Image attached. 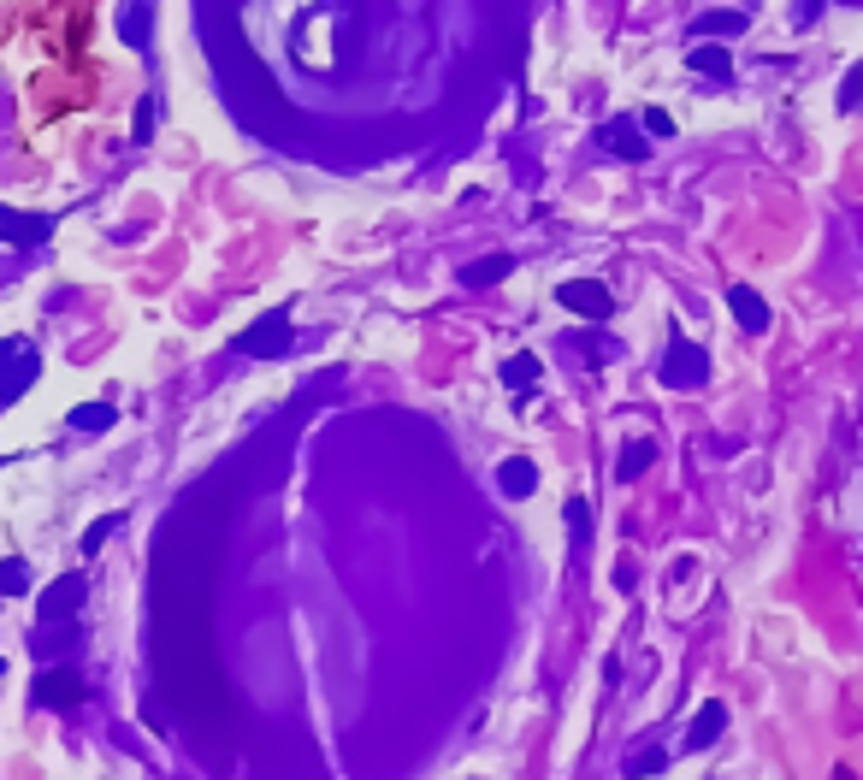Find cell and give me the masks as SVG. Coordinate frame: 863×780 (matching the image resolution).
Here are the masks:
<instances>
[{"mask_svg":"<svg viewBox=\"0 0 863 780\" xmlns=\"http://www.w3.org/2000/svg\"><path fill=\"white\" fill-rule=\"evenodd\" d=\"M131 136H136V142H148V136H154V101H142V107H136V125H131Z\"/></svg>","mask_w":863,"mask_h":780,"instance_id":"24","label":"cell"},{"mask_svg":"<svg viewBox=\"0 0 863 780\" xmlns=\"http://www.w3.org/2000/svg\"><path fill=\"white\" fill-rule=\"evenodd\" d=\"M89 698V680L71 662H42V674L30 680V704L36 710H77Z\"/></svg>","mask_w":863,"mask_h":780,"instance_id":"1","label":"cell"},{"mask_svg":"<svg viewBox=\"0 0 863 780\" xmlns=\"http://www.w3.org/2000/svg\"><path fill=\"white\" fill-rule=\"evenodd\" d=\"M83 597H89V580H83V574H60V580H54L48 591H42V597H36V615H42V627H54V621H77Z\"/></svg>","mask_w":863,"mask_h":780,"instance_id":"4","label":"cell"},{"mask_svg":"<svg viewBox=\"0 0 863 780\" xmlns=\"http://www.w3.org/2000/svg\"><path fill=\"white\" fill-rule=\"evenodd\" d=\"M745 30V12H710V18H698V42H728V36H739Z\"/></svg>","mask_w":863,"mask_h":780,"instance_id":"18","label":"cell"},{"mask_svg":"<svg viewBox=\"0 0 863 780\" xmlns=\"http://www.w3.org/2000/svg\"><path fill=\"white\" fill-rule=\"evenodd\" d=\"M30 385H36V355L24 349V355H18V367H12V373L0 379V402H18V396H24Z\"/></svg>","mask_w":863,"mask_h":780,"instance_id":"17","label":"cell"},{"mask_svg":"<svg viewBox=\"0 0 863 780\" xmlns=\"http://www.w3.org/2000/svg\"><path fill=\"white\" fill-rule=\"evenodd\" d=\"M113 420H119V408H113V402H77V408L66 414L71 432H107Z\"/></svg>","mask_w":863,"mask_h":780,"instance_id":"14","label":"cell"},{"mask_svg":"<svg viewBox=\"0 0 863 780\" xmlns=\"http://www.w3.org/2000/svg\"><path fill=\"white\" fill-rule=\"evenodd\" d=\"M598 148H609L615 160H645V154H651V142L627 125V119H609V125H598Z\"/></svg>","mask_w":863,"mask_h":780,"instance_id":"6","label":"cell"},{"mask_svg":"<svg viewBox=\"0 0 863 780\" xmlns=\"http://www.w3.org/2000/svg\"><path fill=\"white\" fill-rule=\"evenodd\" d=\"M0 231L18 237L24 249H42L48 231H54V219H48V213H12V207H0Z\"/></svg>","mask_w":863,"mask_h":780,"instance_id":"7","label":"cell"},{"mask_svg":"<svg viewBox=\"0 0 863 780\" xmlns=\"http://www.w3.org/2000/svg\"><path fill=\"white\" fill-rule=\"evenodd\" d=\"M18 355H24V337H6V343H0V373H6Z\"/></svg>","mask_w":863,"mask_h":780,"instance_id":"26","label":"cell"},{"mask_svg":"<svg viewBox=\"0 0 863 780\" xmlns=\"http://www.w3.org/2000/svg\"><path fill=\"white\" fill-rule=\"evenodd\" d=\"M497 491H503V497H515V503L532 497V491H538V467H532L527 455H509V461L497 467Z\"/></svg>","mask_w":863,"mask_h":780,"instance_id":"10","label":"cell"},{"mask_svg":"<svg viewBox=\"0 0 863 780\" xmlns=\"http://www.w3.org/2000/svg\"><path fill=\"white\" fill-rule=\"evenodd\" d=\"M651 461H657V444H651V438H639V444H627V450H621V461H615V479H621V485H633V479H639Z\"/></svg>","mask_w":863,"mask_h":780,"instance_id":"16","label":"cell"},{"mask_svg":"<svg viewBox=\"0 0 863 780\" xmlns=\"http://www.w3.org/2000/svg\"><path fill=\"white\" fill-rule=\"evenodd\" d=\"M515 272V255H485V260H467L462 266V284L467 290H491V284H503Z\"/></svg>","mask_w":863,"mask_h":780,"instance_id":"11","label":"cell"},{"mask_svg":"<svg viewBox=\"0 0 863 780\" xmlns=\"http://www.w3.org/2000/svg\"><path fill=\"white\" fill-rule=\"evenodd\" d=\"M645 130H651V136H674V119H668L663 107H651V113H645Z\"/></svg>","mask_w":863,"mask_h":780,"instance_id":"25","label":"cell"},{"mask_svg":"<svg viewBox=\"0 0 863 780\" xmlns=\"http://www.w3.org/2000/svg\"><path fill=\"white\" fill-rule=\"evenodd\" d=\"M538 373H544V361H538L532 349H521V355H509V361H503V385L515 390L521 402L532 396V385H538Z\"/></svg>","mask_w":863,"mask_h":780,"instance_id":"12","label":"cell"},{"mask_svg":"<svg viewBox=\"0 0 863 780\" xmlns=\"http://www.w3.org/2000/svg\"><path fill=\"white\" fill-rule=\"evenodd\" d=\"M290 331H296L290 308H266L255 325H243V331H237V355H255V361H266V355H284Z\"/></svg>","mask_w":863,"mask_h":780,"instance_id":"3","label":"cell"},{"mask_svg":"<svg viewBox=\"0 0 863 780\" xmlns=\"http://www.w3.org/2000/svg\"><path fill=\"white\" fill-rule=\"evenodd\" d=\"M822 12V0H804V18H816Z\"/></svg>","mask_w":863,"mask_h":780,"instance_id":"27","label":"cell"},{"mask_svg":"<svg viewBox=\"0 0 863 780\" xmlns=\"http://www.w3.org/2000/svg\"><path fill=\"white\" fill-rule=\"evenodd\" d=\"M119 42H125V48H148V6H142V0H125V6H119Z\"/></svg>","mask_w":863,"mask_h":780,"instance_id":"15","label":"cell"},{"mask_svg":"<svg viewBox=\"0 0 863 780\" xmlns=\"http://www.w3.org/2000/svg\"><path fill=\"white\" fill-rule=\"evenodd\" d=\"M24 591H30V562L6 556V562H0V597H24Z\"/></svg>","mask_w":863,"mask_h":780,"instance_id":"19","label":"cell"},{"mask_svg":"<svg viewBox=\"0 0 863 780\" xmlns=\"http://www.w3.org/2000/svg\"><path fill=\"white\" fill-rule=\"evenodd\" d=\"M556 296H562L568 314H586V320H609V314H615V296H609V284H598V278H568Z\"/></svg>","mask_w":863,"mask_h":780,"instance_id":"5","label":"cell"},{"mask_svg":"<svg viewBox=\"0 0 863 780\" xmlns=\"http://www.w3.org/2000/svg\"><path fill=\"white\" fill-rule=\"evenodd\" d=\"M562 515H568L574 544H586V538H592V503H586V497H568V509H562Z\"/></svg>","mask_w":863,"mask_h":780,"instance_id":"20","label":"cell"},{"mask_svg":"<svg viewBox=\"0 0 863 780\" xmlns=\"http://www.w3.org/2000/svg\"><path fill=\"white\" fill-rule=\"evenodd\" d=\"M722 727H728V710L710 698V704H698V715H692V733H686V751H710L716 739H722Z\"/></svg>","mask_w":863,"mask_h":780,"instance_id":"9","label":"cell"},{"mask_svg":"<svg viewBox=\"0 0 863 780\" xmlns=\"http://www.w3.org/2000/svg\"><path fill=\"white\" fill-rule=\"evenodd\" d=\"M663 769H668L663 751H645V757H633V769H627V775H633V780H651V775H663Z\"/></svg>","mask_w":863,"mask_h":780,"instance_id":"22","label":"cell"},{"mask_svg":"<svg viewBox=\"0 0 863 780\" xmlns=\"http://www.w3.org/2000/svg\"><path fill=\"white\" fill-rule=\"evenodd\" d=\"M119 526H125V515H101V520H89V532H83V556H95V550H101V544H107V538H113Z\"/></svg>","mask_w":863,"mask_h":780,"instance_id":"21","label":"cell"},{"mask_svg":"<svg viewBox=\"0 0 863 780\" xmlns=\"http://www.w3.org/2000/svg\"><path fill=\"white\" fill-rule=\"evenodd\" d=\"M686 60H692V71H704V77H716V83H728V77H733V54L722 48V42H698Z\"/></svg>","mask_w":863,"mask_h":780,"instance_id":"13","label":"cell"},{"mask_svg":"<svg viewBox=\"0 0 863 780\" xmlns=\"http://www.w3.org/2000/svg\"><path fill=\"white\" fill-rule=\"evenodd\" d=\"M858 101H863V71H846V77H840V107L852 113Z\"/></svg>","mask_w":863,"mask_h":780,"instance_id":"23","label":"cell"},{"mask_svg":"<svg viewBox=\"0 0 863 780\" xmlns=\"http://www.w3.org/2000/svg\"><path fill=\"white\" fill-rule=\"evenodd\" d=\"M657 379H663L668 390H698L704 379H710V349L692 343V337H674L668 355H663V367H657Z\"/></svg>","mask_w":863,"mask_h":780,"instance_id":"2","label":"cell"},{"mask_svg":"<svg viewBox=\"0 0 863 780\" xmlns=\"http://www.w3.org/2000/svg\"><path fill=\"white\" fill-rule=\"evenodd\" d=\"M728 308H733V320H739V331H751V337H757V331H769V302H763L751 284H733Z\"/></svg>","mask_w":863,"mask_h":780,"instance_id":"8","label":"cell"}]
</instances>
